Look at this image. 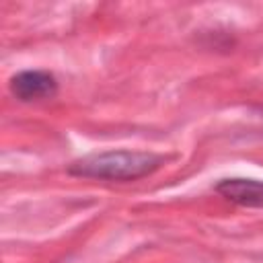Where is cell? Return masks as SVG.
<instances>
[{"label":"cell","mask_w":263,"mask_h":263,"mask_svg":"<svg viewBox=\"0 0 263 263\" xmlns=\"http://www.w3.org/2000/svg\"><path fill=\"white\" fill-rule=\"evenodd\" d=\"M164 158L154 152L140 150H107L86 154L74 160L68 166V173L84 179H101V181H136L146 175H152Z\"/></svg>","instance_id":"cell-1"},{"label":"cell","mask_w":263,"mask_h":263,"mask_svg":"<svg viewBox=\"0 0 263 263\" xmlns=\"http://www.w3.org/2000/svg\"><path fill=\"white\" fill-rule=\"evenodd\" d=\"M216 193L236 205L263 210V181L242 177L222 179L220 183H216Z\"/></svg>","instance_id":"cell-3"},{"label":"cell","mask_w":263,"mask_h":263,"mask_svg":"<svg viewBox=\"0 0 263 263\" xmlns=\"http://www.w3.org/2000/svg\"><path fill=\"white\" fill-rule=\"evenodd\" d=\"M10 92L23 103L51 99L58 92V82L45 70H25L10 78Z\"/></svg>","instance_id":"cell-2"}]
</instances>
